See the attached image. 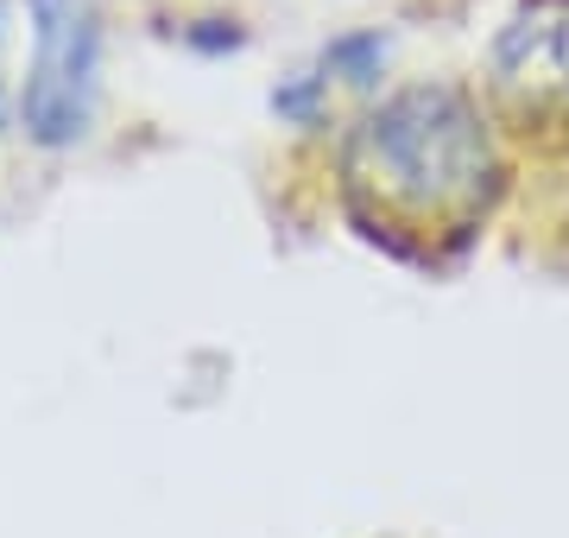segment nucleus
Here are the masks:
<instances>
[{"mask_svg": "<svg viewBox=\"0 0 569 538\" xmlns=\"http://www.w3.org/2000/svg\"><path fill=\"white\" fill-rule=\"evenodd\" d=\"M500 197V152L462 89H406L355 127L342 203L392 260L443 267L481 235Z\"/></svg>", "mask_w": 569, "mask_h": 538, "instance_id": "f257e3e1", "label": "nucleus"}, {"mask_svg": "<svg viewBox=\"0 0 569 538\" xmlns=\"http://www.w3.org/2000/svg\"><path fill=\"white\" fill-rule=\"evenodd\" d=\"M32 7V77H26V133L39 146H70L96 114L102 77V20L89 0H26Z\"/></svg>", "mask_w": 569, "mask_h": 538, "instance_id": "f03ea898", "label": "nucleus"}, {"mask_svg": "<svg viewBox=\"0 0 569 538\" xmlns=\"http://www.w3.org/2000/svg\"><path fill=\"white\" fill-rule=\"evenodd\" d=\"M493 77L526 114H569V0H526L512 13Z\"/></svg>", "mask_w": 569, "mask_h": 538, "instance_id": "7ed1b4c3", "label": "nucleus"}, {"mask_svg": "<svg viewBox=\"0 0 569 538\" xmlns=\"http://www.w3.org/2000/svg\"><path fill=\"white\" fill-rule=\"evenodd\" d=\"M380 58H387V44L373 39V32H361V39H336V44H329V51H323V70H342L348 83H373Z\"/></svg>", "mask_w": 569, "mask_h": 538, "instance_id": "20e7f679", "label": "nucleus"}, {"mask_svg": "<svg viewBox=\"0 0 569 538\" xmlns=\"http://www.w3.org/2000/svg\"><path fill=\"white\" fill-rule=\"evenodd\" d=\"M0 44H7V0H0ZM0 127H7V96H0Z\"/></svg>", "mask_w": 569, "mask_h": 538, "instance_id": "39448f33", "label": "nucleus"}]
</instances>
